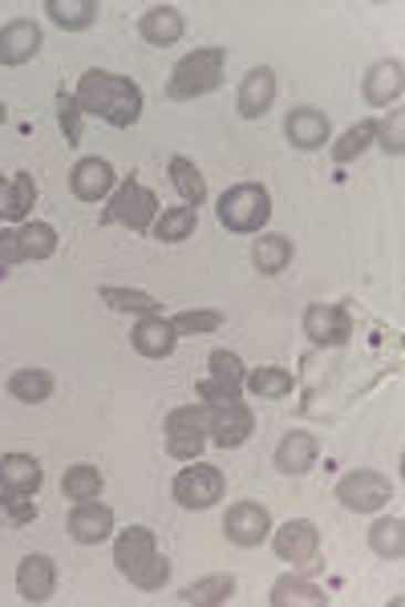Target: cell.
<instances>
[{
	"mask_svg": "<svg viewBox=\"0 0 405 607\" xmlns=\"http://www.w3.org/2000/svg\"><path fill=\"white\" fill-rule=\"evenodd\" d=\"M4 117H9V105L0 102V126H4Z\"/></svg>",
	"mask_w": 405,
	"mask_h": 607,
	"instance_id": "cell-43",
	"label": "cell"
},
{
	"mask_svg": "<svg viewBox=\"0 0 405 607\" xmlns=\"http://www.w3.org/2000/svg\"><path fill=\"white\" fill-rule=\"evenodd\" d=\"M236 596V575H207V579H195L179 591V604L187 607H219Z\"/></svg>",
	"mask_w": 405,
	"mask_h": 607,
	"instance_id": "cell-31",
	"label": "cell"
},
{
	"mask_svg": "<svg viewBox=\"0 0 405 607\" xmlns=\"http://www.w3.org/2000/svg\"><path fill=\"white\" fill-rule=\"evenodd\" d=\"M224 70H227L224 45L195 49V53H187V58L170 70L167 97L170 102H195V97H202V94H215V90L224 85Z\"/></svg>",
	"mask_w": 405,
	"mask_h": 607,
	"instance_id": "cell-3",
	"label": "cell"
},
{
	"mask_svg": "<svg viewBox=\"0 0 405 607\" xmlns=\"http://www.w3.org/2000/svg\"><path fill=\"white\" fill-rule=\"evenodd\" d=\"M102 4L97 0H45V17L65 33H85L97 24Z\"/></svg>",
	"mask_w": 405,
	"mask_h": 607,
	"instance_id": "cell-28",
	"label": "cell"
},
{
	"mask_svg": "<svg viewBox=\"0 0 405 607\" xmlns=\"http://www.w3.org/2000/svg\"><path fill=\"white\" fill-rule=\"evenodd\" d=\"M202 418H207V442L219 445V450H239L256 430V413L239 398L202 401Z\"/></svg>",
	"mask_w": 405,
	"mask_h": 607,
	"instance_id": "cell-6",
	"label": "cell"
},
{
	"mask_svg": "<svg viewBox=\"0 0 405 607\" xmlns=\"http://www.w3.org/2000/svg\"><path fill=\"white\" fill-rule=\"evenodd\" d=\"M45 482V470L33 454H4L0 457V491L37 494Z\"/></svg>",
	"mask_w": 405,
	"mask_h": 607,
	"instance_id": "cell-26",
	"label": "cell"
},
{
	"mask_svg": "<svg viewBox=\"0 0 405 607\" xmlns=\"http://www.w3.org/2000/svg\"><path fill=\"white\" fill-rule=\"evenodd\" d=\"M304 337L312 344H321V349H336V344H345L353 337V316H349L345 304H309L304 308Z\"/></svg>",
	"mask_w": 405,
	"mask_h": 607,
	"instance_id": "cell-12",
	"label": "cell"
},
{
	"mask_svg": "<svg viewBox=\"0 0 405 607\" xmlns=\"http://www.w3.org/2000/svg\"><path fill=\"white\" fill-rule=\"evenodd\" d=\"M373 142H377L385 154L402 158L405 154V114L402 110H394L390 117H373Z\"/></svg>",
	"mask_w": 405,
	"mask_h": 607,
	"instance_id": "cell-40",
	"label": "cell"
},
{
	"mask_svg": "<svg viewBox=\"0 0 405 607\" xmlns=\"http://www.w3.org/2000/svg\"><path fill=\"white\" fill-rule=\"evenodd\" d=\"M155 219H158V195L146 187V183H138L134 175L126 178L122 187H114L106 210H102V227L122 223V227H131V232H138V235L150 232Z\"/></svg>",
	"mask_w": 405,
	"mask_h": 607,
	"instance_id": "cell-5",
	"label": "cell"
},
{
	"mask_svg": "<svg viewBox=\"0 0 405 607\" xmlns=\"http://www.w3.org/2000/svg\"><path fill=\"white\" fill-rule=\"evenodd\" d=\"M316 454H321V442L309 430H288L276 445V470L300 479V474H309L316 466Z\"/></svg>",
	"mask_w": 405,
	"mask_h": 607,
	"instance_id": "cell-22",
	"label": "cell"
},
{
	"mask_svg": "<svg viewBox=\"0 0 405 607\" xmlns=\"http://www.w3.org/2000/svg\"><path fill=\"white\" fill-rule=\"evenodd\" d=\"M58 126H61V134H65V146H77V142H82L85 114H82V105H77V97L65 94V90L58 94Z\"/></svg>",
	"mask_w": 405,
	"mask_h": 607,
	"instance_id": "cell-41",
	"label": "cell"
},
{
	"mask_svg": "<svg viewBox=\"0 0 405 607\" xmlns=\"http://www.w3.org/2000/svg\"><path fill=\"white\" fill-rule=\"evenodd\" d=\"M102 470L90 466V462H77V466L65 470V479H61V494L70 498V503H90V498H102Z\"/></svg>",
	"mask_w": 405,
	"mask_h": 607,
	"instance_id": "cell-34",
	"label": "cell"
},
{
	"mask_svg": "<svg viewBox=\"0 0 405 607\" xmlns=\"http://www.w3.org/2000/svg\"><path fill=\"white\" fill-rule=\"evenodd\" d=\"M131 344L146 361H167L170 352H175V344H179V337H175L170 320H163V316L155 312V316H138V325H134L131 332Z\"/></svg>",
	"mask_w": 405,
	"mask_h": 607,
	"instance_id": "cell-20",
	"label": "cell"
},
{
	"mask_svg": "<svg viewBox=\"0 0 405 607\" xmlns=\"http://www.w3.org/2000/svg\"><path fill=\"white\" fill-rule=\"evenodd\" d=\"M41 45H45L41 24L29 21V17H17V21H9L0 29V65L17 70L24 61H33L37 53H41Z\"/></svg>",
	"mask_w": 405,
	"mask_h": 607,
	"instance_id": "cell-15",
	"label": "cell"
},
{
	"mask_svg": "<svg viewBox=\"0 0 405 607\" xmlns=\"http://www.w3.org/2000/svg\"><path fill=\"white\" fill-rule=\"evenodd\" d=\"M183 33H187V21H183V12L175 4H150L143 12V21H138V37L155 49L175 45Z\"/></svg>",
	"mask_w": 405,
	"mask_h": 607,
	"instance_id": "cell-24",
	"label": "cell"
},
{
	"mask_svg": "<svg viewBox=\"0 0 405 607\" xmlns=\"http://www.w3.org/2000/svg\"><path fill=\"white\" fill-rule=\"evenodd\" d=\"M390 498H394V486L377 470H349L345 479L336 482V503L353 514L382 511V506H390Z\"/></svg>",
	"mask_w": 405,
	"mask_h": 607,
	"instance_id": "cell-9",
	"label": "cell"
},
{
	"mask_svg": "<svg viewBox=\"0 0 405 607\" xmlns=\"http://www.w3.org/2000/svg\"><path fill=\"white\" fill-rule=\"evenodd\" d=\"M102 304H110L114 312H126V316H155L158 312V300L150 292H138V288H102Z\"/></svg>",
	"mask_w": 405,
	"mask_h": 607,
	"instance_id": "cell-37",
	"label": "cell"
},
{
	"mask_svg": "<svg viewBox=\"0 0 405 607\" xmlns=\"http://www.w3.org/2000/svg\"><path fill=\"white\" fill-rule=\"evenodd\" d=\"M272 551L292 567H321V526L312 518H288L284 526H272Z\"/></svg>",
	"mask_w": 405,
	"mask_h": 607,
	"instance_id": "cell-10",
	"label": "cell"
},
{
	"mask_svg": "<svg viewBox=\"0 0 405 607\" xmlns=\"http://www.w3.org/2000/svg\"><path fill=\"white\" fill-rule=\"evenodd\" d=\"M170 183H175V191H179V199L187 203V207L199 210L202 203H207V178H202V171L191 163V158H183V154H175L170 158Z\"/></svg>",
	"mask_w": 405,
	"mask_h": 607,
	"instance_id": "cell-33",
	"label": "cell"
},
{
	"mask_svg": "<svg viewBox=\"0 0 405 607\" xmlns=\"http://www.w3.org/2000/svg\"><path fill=\"white\" fill-rule=\"evenodd\" d=\"M207 369H211V377L199 381L202 401H231L243 393V377H248V369H243V361H239L236 352L215 349L211 357H207Z\"/></svg>",
	"mask_w": 405,
	"mask_h": 607,
	"instance_id": "cell-14",
	"label": "cell"
},
{
	"mask_svg": "<svg viewBox=\"0 0 405 607\" xmlns=\"http://www.w3.org/2000/svg\"><path fill=\"white\" fill-rule=\"evenodd\" d=\"M224 491H227L224 470L211 466V462H199V457H195V466H183L175 474V486H170V494H175V503L183 511H211L224 498Z\"/></svg>",
	"mask_w": 405,
	"mask_h": 607,
	"instance_id": "cell-7",
	"label": "cell"
},
{
	"mask_svg": "<svg viewBox=\"0 0 405 607\" xmlns=\"http://www.w3.org/2000/svg\"><path fill=\"white\" fill-rule=\"evenodd\" d=\"M163 433H167V454L179 457V462H195L207 445V418H202V405H183L170 409L167 421H163Z\"/></svg>",
	"mask_w": 405,
	"mask_h": 607,
	"instance_id": "cell-11",
	"label": "cell"
},
{
	"mask_svg": "<svg viewBox=\"0 0 405 607\" xmlns=\"http://www.w3.org/2000/svg\"><path fill=\"white\" fill-rule=\"evenodd\" d=\"M58 591V563L49 555H24L17 567V596L24 604H49Z\"/></svg>",
	"mask_w": 405,
	"mask_h": 607,
	"instance_id": "cell-17",
	"label": "cell"
},
{
	"mask_svg": "<svg viewBox=\"0 0 405 607\" xmlns=\"http://www.w3.org/2000/svg\"><path fill=\"white\" fill-rule=\"evenodd\" d=\"M370 547L382 559H402L405 555V523L402 518H377L370 526Z\"/></svg>",
	"mask_w": 405,
	"mask_h": 607,
	"instance_id": "cell-36",
	"label": "cell"
},
{
	"mask_svg": "<svg viewBox=\"0 0 405 607\" xmlns=\"http://www.w3.org/2000/svg\"><path fill=\"white\" fill-rule=\"evenodd\" d=\"M170 328H175V337H207V332H219V328H224V312H215V308H191V312L170 316Z\"/></svg>",
	"mask_w": 405,
	"mask_h": 607,
	"instance_id": "cell-38",
	"label": "cell"
},
{
	"mask_svg": "<svg viewBox=\"0 0 405 607\" xmlns=\"http://www.w3.org/2000/svg\"><path fill=\"white\" fill-rule=\"evenodd\" d=\"M243 389L256 393L260 401H280L297 389V377L288 373V369H280V364H260V369H248Z\"/></svg>",
	"mask_w": 405,
	"mask_h": 607,
	"instance_id": "cell-30",
	"label": "cell"
},
{
	"mask_svg": "<svg viewBox=\"0 0 405 607\" xmlns=\"http://www.w3.org/2000/svg\"><path fill=\"white\" fill-rule=\"evenodd\" d=\"M272 511L263 503H236L227 506L224 514V535L227 543H236V547H260V543H268V535H272Z\"/></svg>",
	"mask_w": 405,
	"mask_h": 607,
	"instance_id": "cell-13",
	"label": "cell"
},
{
	"mask_svg": "<svg viewBox=\"0 0 405 607\" xmlns=\"http://www.w3.org/2000/svg\"><path fill=\"white\" fill-rule=\"evenodd\" d=\"M53 389H58V381H53L49 369H17V373L9 377V398L24 401V405H41V401H49L53 398Z\"/></svg>",
	"mask_w": 405,
	"mask_h": 607,
	"instance_id": "cell-32",
	"label": "cell"
},
{
	"mask_svg": "<svg viewBox=\"0 0 405 607\" xmlns=\"http://www.w3.org/2000/svg\"><path fill=\"white\" fill-rule=\"evenodd\" d=\"M268 604L272 607H329V596H324L316 584H309L304 575H280L272 584Z\"/></svg>",
	"mask_w": 405,
	"mask_h": 607,
	"instance_id": "cell-29",
	"label": "cell"
},
{
	"mask_svg": "<svg viewBox=\"0 0 405 607\" xmlns=\"http://www.w3.org/2000/svg\"><path fill=\"white\" fill-rule=\"evenodd\" d=\"M361 94H365L370 105H377V110L394 105L397 97L405 94V65L397 58H385L377 61V65H370L365 82H361Z\"/></svg>",
	"mask_w": 405,
	"mask_h": 607,
	"instance_id": "cell-19",
	"label": "cell"
},
{
	"mask_svg": "<svg viewBox=\"0 0 405 607\" xmlns=\"http://www.w3.org/2000/svg\"><path fill=\"white\" fill-rule=\"evenodd\" d=\"M58 251V232L49 223H21L0 232V271L17 268V264H33V259H49Z\"/></svg>",
	"mask_w": 405,
	"mask_h": 607,
	"instance_id": "cell-8",
	"label": "cell"
},
{
	"mask_svg": "<svg viewBox=\"0 0 405 607\" xmlns=\"http://www.w3.org/2000/svg\"><path fill=\"white\" fill-rule=\"evenodd\" d=\"M70 538L73 543H82V547H97V543H106L110 535H114V511H110L106 503H97V498H90V503H77L70 514Z\"/></svg>",
	"mask_w": 405,
	"mask_h": 607,
	"instance_id": "cell-18",
	"label": "cell"
},
{
	"mask_svg": "<svg viewBox=\"0 0 405 607\" xmlns=\"http://www.w3.org/2000/svg\"><path fill=\"white\" fill-rule=\"evenodd\" d=\"M195 227H199V210L195 207H167L163 215L155 219V239L158 244H183V239H191Z\"/></svg>",
	"mask_w": 405,
	"mask_h": 607,
	"instance_id": "cell-35",
	"label": "cell"
},
{
	"mask_svg": "<svg viewBox=\"0 0 405 607\" xmlns=\"http://www.w3.org/2000/svg\"><path fill=\"white\" fill-rule=\"evenodd\" d=\"M272 102H276V73L268 70V65L248 70V78L239 82V94H236L239 117L256 122V117H263L268 110H272Z\"/></svg>",
	"mask_w": 405,
	"mask_h": 607,
	"instance_id": "cell-21",
	"label": "cell"
},
{
	"mask_svg": "<svg viewBox=\"0 0 405 607\" xmlns=\"http://www.w3.org/2000/svg\"><path fill=\"white\" fill-rule=\"evenodd\" d=\"M333 126H329V117L321 110H312V105H297L292 114L284 117V138L297 146V151H321L324 142H329Z\"/></svg>",
	"mask_w": 405,
	"mask_h": 607,
	"instance_id": "cell-23",
	"label": "cell"
},
{
	"mask_svg": "<svg viewBox=\"0 0 405 607\" xmlns=\"http://www.w3.org/2000/svg\"><path fill=\"white\" fill-rule=\"evenodd\" d=\"M77 105L85 117H97L106 126H138L143 117V85L114 70H85L77 82Z\"/></svg>",
	"mask_w": 405,
	"mask_h": 607,
	"instance_id": "cell-1",
	"label": "cell"
},
{
	"mask_svg": "<svg viewBox=\"0 0 405 607\" xmlns=\"http://www.w3.org/2000/svg\"><path fill=\"white\" fill-rule=\"evenodd\" d=\"M370 146H373V117H365L357 126H349L345 134H341V142H333V163H353V158H361Z\"/></svg>",
	"mask_w": 405,
	"mask_h": 607,
	"instance_id": "cell-39",
	"label": "cell"
},
{
	"mask_svg": "<svg viewBox=\"0 0 405 607\" xmlns=\"http://www.w3.org/2000/svg\"><path fill=\"white\" fill-rule=\"evenodd\" d=\"M33 518H37L33 494L0 491V523H4V526H29Z\"/></svg>",
	"mask_w": 405,
	"mask_h": 607,
	"instance_id": "cell-42",
	"label": "cell"
},
{
	"mask_svg": "<svg viewBox=\"0 0 405 607\" xmlns=\"http://www.w3.org/2000/svg\"><path fill=\"white\" fill-rule=\"evenodd\" d=\"M219 223L236 235H256L263 232V223L272 219V195L263 183H239V187H227L219 207H215Z\"/></svg>",
	"mask_w": 405,
	"mask_h": 607,
	"instance_id": "cell-4",
	"label": "cell"
},
{
	"mask_svg": "<svg viewBox=\"0 0 405 607\" xmlns=\"http://www.w3.org/2000/svg\"><path fill=\"white\" fill-rule=\"evenodd\" d=\"M37 203V183L29 171L17 175H0V219L9 223H29V210Z\"/></svg>",
	"mask_w": 405,
	"mask_h": 607,
	"instance_id": "cell-25",
	"label": "cell"
},
{
	"mask_svg": "<svg viewBox=\"0 0 405 607\" xmlns=\"http://www.w3.org/2000/svg\"><path fill=\"white\" fill-rule=\"evenodd\" d=\"M114 563L143 591H163L170 579V559L158 551L150 526H126L118 535V543H114Z\"/></svg>",
	"mask_w": 405,
	"mask_h": 607,
	"instance_id": "cell-2",
	"label": "cell"
},
{
	"mask_svg": "<svg viewBox=\"0 0 405 607\" xmlns=\"http://www.w3.org/2000/svg\"><path fill=\"white\" fill-rule=\"evenodd\" d=\"M292 256H297V244L280 232H268L251 244V264H256L260 276H280L292 264Z\"/></svg>",
	"mask_w": 405,
	"mask_h": 607,
	"instance_id": "cell-27",
	"label": "cell"
},
{
	"mask_svg": "<svg viewBox=\"0 0 405 607\" xmlns=\"http://www.w3.org/2000/svg\"><path fill=\"white\" fill-rule=\"evenodd\" d=\"M114 183H118V175H114V166L106 163V158H77L70 171V191L73 199L82 203H102L106 195H114Z\"/></svg>",
	"mask_w": 405,
	"mask_h": 607,
	"instance_id": "cell-16",
	"label": "cell"
}]
</instances>
